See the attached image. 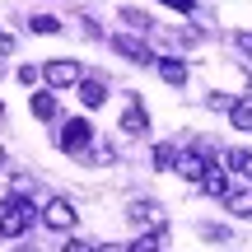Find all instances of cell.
<instances>
[{
  "mask_svg": "<svg viewBox=\"0 0 252 252\" xmlns=\"http://www.w3.org/2000/svg\"><path fill=\"white\" fill-rule=\"evenodd\" d=\"M201 234H206V238H220V243H224V238H229V229H220V224H206Z\"/></svg>",
  "mask_w": 252,
  "mask_h": 252,
  "instance_id": "cell-21",
  "label": "cell"
},
{
  "mask_svg": "<svg viewBox=\"0 0 252 252\" xmlns=\"http://www.w3.org/2000/svg\"><path fill=\"white\" fill-rule=\"evenodd\" d=\"M178 159H182L178 145H154V168L159 173H178Z\"/></svg>",
  "mask_w": 252,
  "mask_h": 252,
  "instance_id": "cell-11",
  "label": "cell"
},
{
  "mask_svg": "<svg viewBox=\"0 0 252 252\" xmlns=\"http://www.w3.org/2000/svg\"><path fill=\"white\" fill-rule=\"evenodd\" d=\"M42 80L52 84V89H70V84H80V61H65V56H56V61L42 65Z\"/></svg>",
  "mask_w": 252,
  "mask_h": 252,
  "instance_id": "cell-5",
  "label": "cell"
},
{
  "mask_svg": "<svg viewBox=\"0 0 252 252\" xmlns=\"http://www.w3.org/2000/svg\"><path fill=\"white\" fill-rule=\"evenodd\" d=\"M229 168H238V173L252 182V154H248V150H234V154H229Z\"/></svg>",
  "mask_w": 252,
  "mask_h": 252,
  "instance_id": "cell-16",
  "label": "cell"
},
{
  "mask_svg": "<svg viewBox=\"0 0 252 252\" xmlns=\"http://www.w3.org/2000/svg\"><path fill=\"white\" fill-rule=\"evenodd\" d=\"M80 103L84 108H103L108 103V84L103 80H80Z\"/></svg>",
  "mask_w": 252,
  "mask_h": 252,
  "instance_id": "cell-8",
  "label": "cell"
},
{
  "mask_svg": "<svg viewBox=\"0 0 252 252\" xmlns=\"http://www.w3.org/2000/svg\"><path fill=\"white\" fill-rule=\"evenodd\" d=\"M28 112H33L37 122H52V117H56V98H52L47 89H37L33 98H28Z\"/></svg>",
  "mask_w": 252,
  "mask_h": 252,
  "instance_id": "cell-10",
  "label": "cell"
},
{
  "mask_svg": "<svg viewBox=\"0 0 252 252\" xmlns=\"http://www.w3.org/2000/svg\"><path fill=\"white\" fill-rule=\"evenodd\" d=\"M122 19H126L131 28H140V33H150V24H154V19H150V14H140V9H122Z\"/></svg>",
  "mask_w": 252,
  "mask_h": 252,
  "instance_id": "cell-17",
  "label": "cell"
},
{
  "mask_svg": "<svg viewBox=\"0 0 252 252\" xmlns=\"http://www.w3.org/2000/svg\"><path fill=\"white\" fill-rule=\"evenodd\" d=\"M89 140H94V126L84 122V117H70V122L61 126V135H56V145H61L65 154H84Z\"/></svg>",
  "mask_w": 252,
  "mask_h": 252,
  "instance_id": "cell-3",
  "label": "cell"
},
{
  "mask_svg": "<svg viewBox=\"0 0 252 252\" xmlns=\"http://www.w3.org/2000/svg\"><path fill=\"white\" fill-rule=\"evenodd\" d=\"M234 47H238L243 56H252V33H248V28H243V33H234Z\"/></svg>",
  "mask_w": 252,
  "mask_h": 252,
  "instance_id": "cell-18",
  "label": "cell"
},
{
  "mask_svg": "<svg viewBox=\"0 0 252 252\" xmlns=\"http://www.w3.org/2000/svg\"><path fill=\"white\" fill-rule=\"evenodd\" d=\"M122 131H126V135H145V131H150V117H145L140 98L126 103V112H122Z\"/></svg>",
  "mask_w": 252,
  "mask_h": 252,
  "instance_id": "cell-7",
  "label": "cell"
},
{
  "mask_svg": "<svg viewBox=\"0 0 252 252\" xmlns=\"http://www.w3.org/2000/svg\"><path fill=\"white\" fill-rule=\"evenodd\" d=\"M103 252H135V243H108Z\"/></svg>",
  "mask_w": 252,
  "mask_h": 252,
  "instance_id": "cell-22",
  "label": "cell"
},
{
  "mask_svg": "<svg viewBox=\"0 0 252 252\" xmlns=\"http://www.w3.org/2000/svg\"><path fill=\"white\" fill-rule=\"evenodd\" d=\"M154 70H159V80L173 84V89H182V84H187V61H178V56H159V65H154Z\"/></svg>",
  "mask_w": 252,
  "mask_h": 252,
  "instance_id": "cell-6",
  "label": "cell"
},
{
  "mask_svg": "<svg viewBox=\"0 0 252 252\" xmlns=\"http://www.w3.org/2000/svg\"><path fill=\"white\" fill-rule=\"evenodd\" d=\"M159 5H168V9H178V14H191V0H159Z\"/></svg>",
  "mask_w": 252,
  "mask_h": 252,
  "instance_id": "cell-20",
  "label": "cell"
},
{
  "mask_svg": "<svg viewBox=\"0 0 252 252\" xmlns=\"http://www.w3.org/2000/svg\"><path fill=\"white\" fill-rule=\"evenodd\" d=\"M28 28H33V33H61V19H52V14H33V19H28Z\"/></svg>",
  "mask_w": 252,
  "mask_h": 252,
  "instance_id": "cell-15",
  "label": "cell"
},
{
  "mask_svg": "<svg viewBox=\"0 0 252 252\" xmlns=\"http://www.w3.org/2000/svg\"><path fill=\"white\" fill-rule=\"evenodd\" d=\"M28 224H33V201L24 191H9L0 201V238H19Z\"/></svg>",
  "mask_w": 252,
  "mask_h": 252,
  "instance_id": "cell-1",
  "label": "cell"
},
{
  "mask_svg": "<svg viewBox=\"0 0 252 252\" xmlns=\"http://www.w3.org/2000/svg\"><path fill=\"white\" fill-rule=\"evenodd\" d=\"M61 252H103V248H94V243H84V238H70Z\"/></svg>",
  "mask_w": 252,
  "mask_h": 252,
  "instance_id": "cell-19",
  "label": "cell"
},
{
  "mask_svg": "<svg viewBox=\"0 0 252 252\" xmlns=\"http://www.w3.org/2000/svg\"><path fill=\"white\" fill-rule=\"evenodd\" d=\"M201 191H206V196H229V173L220 168V163H210V173H206V182H201Z\"/></svg>",
  "mask_w": 252,
  "mask_h": 252,
  "instance_id": "cell-9",
  "label": "cell"
},
{
  "mask_svg": "<svg viewBox=\"0 0 252 252\" xmlns=\"http://www.w3.org/2000/svg\"><path fill=\"white\" fill-rule=\"evenodd\" d=\"M108 47H112L117 56H126L131 65H159V56L150 52V42H145V37H131V33H112V37H108Z\"/></svg>",
  "mask_w": 252,
  "mask_h": 252,
  "instance_id": "cell-2",
  "label": "cell"
},
{
  "mask_svg": "<svg viewBox=\"0 0 252 252\" xmlns=\"http://www.w3.org/2000/svg\"><path fill=\"white\" fill-rule=\"evenodd\" d=\"M126 220H131V224H154L159 215H154V206H150V201H131V210H126Z\"/></svg>",
  "mask_w": 252,
  "mask_h": 252,
  "instance_id": "cell-13",
  "label": "cell"
},
{
  "mask_svg": "<svg viewBox=\"0 0 252 252\" xmlns=\"http://www.w3.org/2000/svg\"><path fill=\"white\" fill-rule=\"evenodd\" d=\"M224 201H229V210H234L238 220H248V215H252V191H229Z\"/></svg>",
  "mask_w": 252,
  "mask_h": 252,
  "instance_id": "cell-14",
  "label": "cell"
},
{
  "mask_svg": "<svg viewBox=\"0 0 252 252\" xmlns=\"http://www.w3.org/2000/svg\"><path fill=\"white\" fill-rule=\"evenodd\" d=\"M229 122H234V131H252V98H238L234 112H229Z\"/></svg>",
  "mask_w": 252,
  "mask_h": 252,
  "instance_id": "cell-12",
  "label": "cell"
},
{
  "mask_svg": "<svg viewBox=\"0 0 252 252\" xmlns=\"http://www.w3.org/2000/svg\"><path fill=\"white\" fill-rule=\"evenodd\" d=\"M75 220H80V210H75L65 196H52L42 206V224L47 229H61V234H65V229H75Z\"/></svg>",
  "mask_w": 252,
  "mask_h": 252,
  "instance_id": "cell-4",
  "label": "cell"
},
{
  "mask_svg": "<svg viewBox=\"0 0 252 252\" xmlns=\"http://www.w3.org/2000/svg\"><path fill=\"white\" fill-rule=\"evenodd\" d=\"M0 163H5V150H0Z\"/></svg>",
  "mask_w": 252,
  "mask_h": 252,
  "instance_id": "cell-23",
  "label": "cell"
}]
</instances>
